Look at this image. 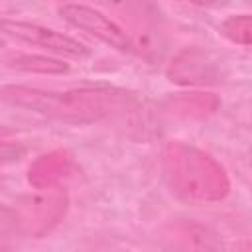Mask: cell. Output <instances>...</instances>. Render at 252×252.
<instances>
[{
  "mask_svg": "<svg viewBox=\"0 0 252 252\" xmlns=\"http://www.w3.org/2000/svg\"><path fill=\"white\" fill-rule=\"evenodd\" d=\"M0 100L59 122L93 124L128 110L134 94L118 87H81L67 91H45L28 85H2Z\"/></svg>",
  "mask_w": 252,
  "mask_h": 252,
  "instance_id": "1",
  "label": "cell"
},
{
  "mask_svg": "<svg viewBox=\"0 0 252 252\" xmlns=\"http://www.w3.org/2000/svg\"><path fill=\"white\" fill-rule=\"evenodd\" d=\"M161 169L171 193L187 203H217L230 191L224 167L213 156L185 142H169L163 148Z\"/></svg>",
  "mask_w": 252,
  "mask_h": 252,
  "instance_id": "2",
  "label": "cell"
},
{
  "mask_svg": "<svg viewBox=\"0 0 252 252\" xmlns=\"http://www.w3.org/2000/svg\"><path fill=\"white\" fill-rule=\"evenodd\" d=\"M69 209V197L61 187L41 189L37 195H28L20 199L14 207L18 228L26 236L41 238L53 230L65 217Z\"/></svg>",
  "mask_w": 252,
  "mask_h": 252,
  "instance_id": "3",
  "label": "cell"
},
{
  "mask_svg": "<svg viewBox=\"0 0 252 252\" xmlns=\"http://www.w3.org/2000/svg\"><path fill=\"white\" fill-rule=\"evenodd\" d=\"M59 14L63 16V20L67 24H71L77 30H83L91 35H94L96 39H100L102 43L118 49V51H132L134 49V41L132 37L108 16H104L102 12L85 6V4H63L59 8Z\"/></svg>",
  "mask_w": 252,
  "mask_h": 252,
  "instance_id": "4",
  "label": "cell"
},
{
  "mask_svg": "<svg viewBox=\"0 0 252 252\" xmlns=\"http://www.w3.org/2000/svg\"><path fill=\"white\" fill-rule=\"evenodd\" d=\"M0 32L8 33L10 37H16L20 41L43 47L47 51L59 53V55H69V57H87L91 49L77 41L71 35H65L61 32H55L51 28L32 24V22H22V20H0Z\"/></svg>",
  "mask_w": 252,
  "mask_h": 252,
  "instance_id": "5",
  "label": "cell"
},
{
  "mask_svg": "<svg viewBox=\"0 0 252 252\" xmlns=\"http://www.w3.org/2000/svg\"><path fill=\"white\" fill-rule=\"evenodd\" d=\"M167 77L177 85H215L222 81V61L201 47H187L171 59Z\"/></svg>",
  "mask_w": 252,
  "mask_h": 252,
  "instance_id": "6",
  "label": "cell"
},
{
  "mask_svg": "<svg viewBox=\"0 0 252 252\" xmlns=\"http://www.w3.org/2000/svg\"><path fill=\"white\" fill-rule=\"evenodd\" d=\"M75 171L73 156L65 150H53L39 156L28 169V181L35 189L59 187Z\"/></svg>",
  "mask_w": 252,
  "mask_h": 252,
  "instance_id": "7",
  "label": "cell"
},
{
  "mask_svg": "<svg viewBox=\"0 0 252 252\" xmlns=\"http://www.w3.org/2000/svg\"><path fill=\"white\" fill-rule=\"evenodd\" d=\"M219 98L211 93H185L171 96L165 102V110L183 120H195V118H207L219 108Z\"/></svg>",
  "mask_w": 252,
  "mask_h": 252,
  "instance_id": "8",
  "label": "cell"
},
{
  "mask_svg": "<svg viewBox=\"0 0 252 252\" xmlns=\"http://www.w3.org/2000/svg\"><path fill=\"white\" fill-rule=\"evenodd\" d=\"M6 67L16 69V71H26V73H43V75H59V73H67L69 65L53 59V57H45V55H32V53H12L4 57Z\"/></svg>",
  "mask_w": 252,
  "mask_h": 252,
  "instance_id": "9",
  "label": "cell"
},
{
  "mask_svg": "<svg viewBox=\"0 0 252 252\" xmlns=\"http://www.w3.org/2000/svg\"><path fill=\"white\" fill-rule=\"evenodd\" d=\"M171 240L175 246L181 248H217L219 242H215V236L209 234L207 228L191 222H179L171 228Z\"/></svg>",
  "mask_w": 252,
  "mask_h": 252,
  "instance_id": "10",
  "label": "cell"
},
{
  "mask_svg": "<svg viewBox=\"0 0 252 252\" xmlns=\"http://www.w3.org/2000/svg\"><path fill=\"white\" fill-rule=\"evenodd\" d=\"M102 2L108 8L124 14V18L128 16L130 20H140L146 26H150L158 18V14L154 12L152 4L146 2V0H102Z\"/></svg>",
  "mask_w": 252,
  "mask_h": 252,
  "instance_id": "11",
  "label": "cell"
},
{
  "mask_svg": "<svg viewBox=\"0 0 252 252\" xmlns=\"http://www.w3.org/2000/svg\"><path fill=\"white\" fill-rule=\"evenodd\" d=\"M222 35H226L232 43L244 45L248 47L252 41V20L248 14H238V16H230L222 22L220 26Z\"/></svg>",
  "mask_w": 252,
  "mask_h": 252,
  "instance_id": "12",
  "label": "cell"
},
{
  "mask_svg": "<svg viewBox=\"0 0 252 252\" xmlns=\"http://www.w3.org/2000/svg\"><path fill=\"white\" fill-rule=\"evenodd\" d=\"M16 232H20L16 211L8 207H0V248H8Z\"/></svg>",
  "mask_w": 252,
  "mask_h": 252,
  "instance_id": "13",
  "label": "cell"
},
{
  "mask_svg": "<svg viewBox=\"0 0 252 252\" xmlns=\"http://www.w3.org/2000/svg\"><path fill=\"white\" fill-rule=\"evenodd\" d=\"M24 146L8 142V140H0V163H12L18 161L24 156Z\"/></svg>",
  "mask_w": 252,
  "mask_h": 252,
  "instance_id": "14",
  "label": "cell"
},
{
  "mask_svg": "<svg viewBox=\"0 0 252 252\" xmlns=\"http://www.w3.org/2000/svg\"><path fill=\"white\" fill-rule=\"evenodd\" d=\"M189 2L201 8H215V6H222L226 0H189Z\"/></svg>",
  "mask_w": 252,
  "mask_h": 252,
  "instance_id": "15",
  "label": "cell"
},
{
  "mask_svg": "<svg viewBox=\"0 0 252 252\" xmlns=\"http://www.w3.org/2000/svg\"><path fill=\"white\" fill-rule=\"evenodd\" d=\"M0 47H2V37H0Z\"/></svg>",
  "mask_w": 252,
  "mask_h": 252,
  "instance_id": "16",
  "label": "cell"
}]
</instances>
